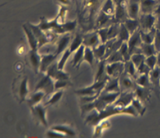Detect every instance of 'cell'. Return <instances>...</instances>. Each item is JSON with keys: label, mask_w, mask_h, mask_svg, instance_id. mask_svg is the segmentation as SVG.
Returning a JSON list of instances; mask_svg holds the SVG:
<instances>
[{"label": "cell", "mask_w": 160, "mask_h": 138, "mask_svg": "<svg viewBox=\"0 0 160 138\" xmlns=\"http://www.w3.org/2000/svg\"><path fill=\"white\" fill-rule=\"evenodd\" d=\"M99 95L100 94H97V95H93V96H81V102L82 103V105L93 102L98 98Z\"/></svg>", "instance_id": "52"}, {"label": "cell", "mask_w": 160, "mask_h": 138, "mask_svg": "<svg viewBox=\"0 0 160 138\" xmlns=\"http://www.w3.org/2000/svg\"><path fill=\"white\" fill-rule=\"evenodd\" d=\"M109 79H106V80H101V81H95L94 84H92V87L98 93H101L103 90H104L105 87L106 85V83L107 81H109Z\"/></svg>", "instance_id": "46"}, {"label": "cell", "mask_w": 160, "mask_h": 138, "mask_svg": "<svg viewBox=\"0 0 160 138\" xmlns=\"http://www.w3.org/2000/svg\"><path fill=\"white\" fill-rule=\"evenodd\" d=\"M113 1L116 6L115 15H114L116 23H123L128 18V10H127L128 1L126 0H113Z\"/></svg>", "instance_id": "1"}, {"label": "cell", "mask_w": 160, "mask_h": 138, "mask_svg": "<svg viewBox=\"0 0 160 138\" xmlns=\"http://www.w3.org/2000/svg\"><path fill=\"white\" fill-rule=\"evenodd\" d=\"M31 109H32L34 117L37 118L38 120L44 126L47 127L48 126V121H47L46 119V110H45V107L42 105L38 104L34 107H31Z\"/></svg>", "instance_id": "17"}, {"label": "cell", "mask_w": 160, "mask_h": 138, "mask_svg": "<svg viewBox=\"0 0 160 138\" xmlns=\"http://www.w3.org/2000/svg\"><path fill=\"white\" fill-rule=\"evenodd\" d=\"M15 94L20 101H24L28 95V78L23 77L15 84Z\"/></svg>", "instance_id": "7"}, {"label": "cell", "mask_w": 160, "mask_h": 138, "mask_svg": "<svg viewBox=\"0 0 160 138\" xmlns=\"http://www.w3.org/2000/svg\"><path fill=\"white\" fill-rule=\"evenodd\" d=\"M67 8L65 7V6H62L60 7V9H59V13H58V16L57 17L59 18V20H61L62 22H63L64 20V17H65V15L66 13H67Z\"/></svg>", "instance_id": "55"}, {"label": "cell", "mask_w": 160, "mask_h": 138, "mask_svg": "<svg viewBox=\"0 0 160 138\" xmlns=\"http://www.w3.org/2000/svg\"><path fill=\"white\" fill-rule=\"evenodd\" d=\"M96 1H97V0H91V2H92V3H95Z\"/></svg>", "instance_id": "60"}, {"label": "cell", "mask_w": 160, "mask_h": 138, "mask_svg": "<svg viewBox=\"0 0 160 138\" xmlns=\"http://www.w3.org/2000/svg\"><path fill=\"white\" fill-rule=\"evenodd\" d=\"M23 31H24L25 34H26L27 39L29 43V46L31 48V50H34V51H38V42L37 38H36L35 35L33 33L32 30L31 29L28 24H23Z\"/></svg>", "instance_id": "16"}, {"label": "cell", "mask_w": 160, "mask_h": 138, "mask_svg": "<svg viewBox=\"0 0 160 138\" xmlns=\"http://www.w3.org/2000/svg\"><path fill=\"white\" fill-rule=\"evenodd\" d=\"M138 74H148L149 75L150 72H151V69L148 67L145 62L141 64L137 68Z\"/></svg>", "instance_id": "50"}, {"label": "cell", "mask_w": 160, "mask_h": 138, "mask_svg": "<svg viewBox=\"0 0 160 138\" xmlns=\"http://www.w3.org/2000/svg\"><path fill=\"white\" fill-rule=\"evenodd\" d=\"M47 137H53V138H61V137H63L64 134H61V133L57 132L56 131H53V130H51V131H48V133L46 134Z\"/></svg>", "instance_id": "54"}, {"label": "cell", "mask_w": 160, "mask_h": 138, "mask_svg": "<svg viewBox=\"0 0 160 138\" xmlns=\"http://www.w3.org/2000/svg\"><path fill=\"white\" fill-rule=\"evenodd\" d=\"M41 59H42V55H39L38 51L30 50L28 55V59L30 65L35 73H38L40 70Z\"/></svg>", "instance_id": "15"}, {"label": "cell", "mask_w": 160, "mask_h": 138, "mask_svg": "<svg viewBox=\"0 0 160 138\" xmlns=\"http://www.w3.org/2000/svg\"><path fill=\"white\" fill-rule=\"evenodd\" d=\"M124 72V62H118L106 64V73L109 77H120Z\"/></svg>", "instance_id": "9"}, {"label": "cell", "mask_w": 160, "mask_h": 138, "mask_svg": "<svg viewBox=\"0 0 160 138\" xmlns=\"http://www.w3.org/2000/svg\"><path fill=\"white\" fill-rule=\"evenodd\" d=\"M76 93L77 95H80V96H93V95H97V94H100L98 93L92 86L79 89V90L76 91Z\"/></svg>", "instance_id": "40"}, {"label": "cell", "mask_w": 160, "mask_h": 138, "mask_svg": "<svg viewBox=\"0 0 160 138\" xmlns=\"http://www.w3.org/2000/svg\"><path fill=\"white\" fill-rule=\"evenodd\" d=\"M134 98H135L134 91H121L113 105L118 107L126 108L131 105Z\"/></svg>", "instance_id": "6"}, {"label": "cell", "mask_w": 160, "mask_h": 138, "mask_svg": "<svg viewBox=\"0 0 160 138\" xmlns=\"http://www.w3.org/2000/svg\"><path fill=\"white\" fill-rule=\"evenodd\" d=\"M101 11L108 14V15L114 17L116 11V6L113 0H106V2L103 5Z\"/></svg>", "instance_id": "34"}, {"label": "cell", "mask_w": 160, "mask_h": 138, "mask_svg": "<svg viewBox=\"0 0 160 138\" xmlns=\"http://www.w3.org/2000/svg\"><path fill=\"white\" fill-rule=\"evenodd\" d=\"M115 23L116 21L114 17L108 15V14L101 11L96 20V28L100 29V28L103 27H109L110 25Z\"/></svg>", "instance_id": "13"}, {"label": "cell", "mask_w": 160, "mask_h": 138, "mask_svg": "<svg viewBox=\"0 0 160 138\" xmlns=\"http://www.w3.org/2000/svg\"><path fill=\"white\" fill-rule=\"evenodd\" d=\"M28 26L31 27V29L32 30L33 33L34 34L38 42L39 48L42 47L43 45H46V44L49 43V42H48V37H47L46 33L44 32V31L39 27L38 25H34V24H31V23H28Z\"/></svg>", "instance_id": "12"}, {"label": "cell", "mask_w": 160, "mask_h": 138, "mask_svg": "<svg viewBox=\"0 0 160 138\" xmlns=\"http://www.w3.org/2000/svg\"><path fill=\"white\" fill-rule=\"evenodd\" d=\"M101 43V40L97 31L88 33L83 36V45L86 47L93 48L99 45Z\"/></svg>", "instance_id": "10"}, {"label": "cell", "mask_w": 160, "mask_h": 138, "mask_svg": "<svg viewBox=\"0 0 160 138\" xmlns=\"http://www.w3.org/2000/svg\"><path fill=\"white\" fill-rule=\"evenodd\" d=\"M59 1L60 2L62 5H64V6H69V5L71 3L70 0H59Z\"/></svg>", "instance_id": "58"}, {"label": "cell", "mask_w": 160, "mask_h": 138, "mask_svg": "<svg viewBox=\"0 0 160 138\" xmlns=\"http://www.w3.org/2000/svg\"><path fill=\"white\" fill-rule=\"evenodd\" d=\"M46 74L50 77L52 78L54 81L57 80H69L70 76L67 73L63 71V70H59L58 68V62H55L52 64L46 71Z\"/></svg>", "instance_id": "8"}, {"label": "cell", "mask_w": 160, "mask_h": 138, "mask_svg": "<svg viewBox=\"0 0 160 138\" xmlns=\"http://www.w3.org/2000/svg\"><path fill=\"white\" fill-rule=\"evenodd\" d=\"M123 24L125 25L128 30L129 31V32L131 33V34H132L133 33L135 32L136 31L140 29V23H139L138 19H131L128 17L124 22H123Z\"/></svg>", "instance_id": "25"}, {"label": "cell", "mask_w": 160, "mask_h": 138, "mask_svg": "<svg viewBox=\"0 0 160 138\" xmlns=\"http://www.w3.org/2000/svg\"><path fill=\"white\" fill-rule=\"evenodd\" d=\"M83 45V36H81V34H77L74 37H73V40L71 41L70 44V46H69V49L71 51V52H74L76 50H78L81 45Z\"/></svg>", "instance_id": "36"}, {"label": "cell", "mask_w": 160, "mask_h": 138, "mask_svg": "<svg viewBox=\"0 0 160 138\" xmlns=\"http://www.w3.org/2000/svg\"><path fill=\"white\" fill-rule=\"evenodd\" d=\"M96 60L95 57V55H94L93 50L90 47H86L85 46V50H84V59L83 61L84 62H87L91 67L93 68L94 67V63H95V61Z\"/></svg>", "instance_id": "33"}, {"label": "cell", "mask_w": 160, "mask_h": 138, "mask_svg": "<svg viewBox=\"0 0 160 138\" xmlns=\"http://www.w3.org/2000/svg\"><path fill=\"white\" fill-rule=\"evenodd\" d=\"M35 91H42L45 93V95H49L53 93L55 89V81L48 75H45L39 81L36 85Z\"/></svg>", "instance_id": "3"}, {"label": "cell", "mask_w": 160, "mask_h": 138, "mask_svg": "<svg viewBox=\"0 0 160 138\" xmlns=\"http://www.w3.org/2000/svg\"><path fill=\"white\" fill-rule=\"evenodd\" d=\"M155 48H156L157 52H160V31L159 30H156V34H155L154 42H153Z\"/></svg>", "instance_id": "53"}, {"label": "cell", "mask_w": 160, "mask_h": 138, "mask_svg": "<svg viewBox=\"0 0 160 138\" xmlns=\"http://www.w3.org/2000/svg\"><path fill=\"white\" fill-rule=\"evenodd\" d=\"M119 51H120V52L121 53V55L123 56V59H124L125 62L131 59V56H132V55H131V52H130L129 47H128V42H123V44H122L121 46H120Z\"/></svg>", "instance_id": "41"}, {"label": "cell", "mask_w": 160, "mask_h": 138, "mask_svg": "<svg viewBox=\"0 0 160 138\" xmlns=\"http://www.w3.org/2000/svg\"><path fill=\"white\" fill-rule=\"evenodd\" d=\"M140 52L142 54L145 55L146 57L147 56H152V55L157 54V51H156L153 44L142 43L140 47Z\"/></svg>", "instance_id": "31"}, {"label": "cell", "mask_w": 160, "mask_h": 138, "mask_svg": "<svg viewBox=\"0 0 160 138\" xmlns=\"http://www.w3.org/2000/svg\"><path fill=\"white\" fill-rule=\"evenodd\" d=\"M119 82L121 91H134L138 86L135 80L126 72H123L119 77Z\"/></svg>", "instance_id": "2"}, {"label": "cell", "mask_w": 160, "mask_h": 138, "mask_svg": "<svg viewBox=\"0 0 160 138\" xmlns=\"http://www.w3.org/2000/svg\"><path fill=\"white\" fill-rule=\"evenodd\" d=\"M134 94H135L136 98H138L142 102L148 101L150 98L149 88L141 87V86L138 85L136 87L135 90H134Z\"/></svg>", "instance_id": "24"}, {"label": "cell", "mask_w": 160, "mask_h": 138, "mask_svg": "<svg viewBox=\"0 0 160 138\" xmlns=\"http://www.w3.org/2000/svg\"><path fill=\"white\" fill-rule=\"evenodd\" d=\"M52 130L61 133V134H64L65 136H68V137H74V136L76 135L74 131H73L71 128L68 127V126H67L56 125V126H52Z\"/></svg>", "instance_id": "35"}, {"label": "cell", "mask_w": 160, "mask_h": 138, "mask_svg": "<svg viewBox=\"0 0 160 138\" xmlns=\"http://www.w3.org/2000/svg\"><path fill=\"white\" fill-rule=\"evenodd\" d=\"M157 17L152 13L142 14L138 18L140 23V30L143 31H149L155 27Z\"/></svg>", "instance_id": "4"}, {"label": "cell", "mask_w": 160, "mask_h": 138, "mask_svg": "<svg viewBox=\"0 0 160 138\" xmlns=\"http://www.w3.org/2000/svg\"><path fill=\"white\" fill-rule=\"evenodd\" d=\"M128 17L131 19H138L140 14V0H128Z\"/></svg>", "instance_id": "14"}, {"label": "cell", "mask_w": 160, "mask_h": 138, "mask_svg": "<svg viewBox=\"0 0 160 138\" xmlns=\"http://www.w3.org/2000/svg\"><path fill=\"white\" fill-rule=\"evenodd\" d=\"M119 30H120V23H115L109 27V33H108V39L116 38L118 36ZM108 40V41H109Z\"/></svg>", "instance_id": "44"}, {"label": "cell", "mask_w": 160, "mask_h": 138, "mask_svg": "<svg viewBox=\"0 0 160 138\" xmlns=\"http://www.w3.org/2000/svg\"><path fill=\"white\" fill-rule=\"evenodd\" d=\"M45 96L46 95L42 91H35V92L27 100V102L30 107H34V106L40 104L41 101L44 99Z\"/></svg>", "instance_id": "22"}, {"label": "cell", "mask_w": 160, "mask_h": 138, "mask_svg": "<svg viewBox=\"0 0 160 138\" xmlns=\"http://www.w3.org/2000/svg\"><path fill=\"white\" fill-rule=\"evenodd\" d=\"M153 12H154V15L156 17H160V4L157 5V6L156 7V9H155Z\"/></svg>", "instance_id": "56"}, {"label": "cell", "mask_w": 160, "mask_h": 138, "mask_svg": "<svg viewBox=\"0 0 160 138\" xmlns=\"http://www.w3.org/2000/svg\"><path fill=\"white\" fill-rule=\"evenodd\" d=\"M62 91L58 90L57 91L55 92L51 96V98H49V99L48 100V101L46 102V105H48V106H52V105L56 104L59 100L61 99L62 96Z\"/></svg>", "instance_id": "45"}, {"label": "cell", "mask_w": 160, "mask_h": 138, "mask_svg": "<svg viewBox=\"0 0 160 138\" xmlns=\"http://www.w3.org/2000/svg\"><path fill=\"white\" fill-rule=\"evenodd\" d=\"M135 82L138 86L146 87V88H150L151 86H152L150 81L149 75L148 74H138L135 78Z\"/></svg>", "instance_id": "28"}, {"label": "cell", "mask_w": 160, "mask_h": 138, "mask_svg": "<svg viewBox=\"0 0 160 138\" xmlns=\"http://www.w3.org/2000/svg\"><path fill=\"white\" fill-rule=\"evenodd\" d=\"M124 72L131 75L134 80L138 76V70L137 67L134 64V62L130 59V60L124 62Z\"/></svg>", "instance_id": "32"}, {"label": "cell", "mask_w": 160, "mask_h": 138, "mask_svg": "<svg viewBox=\"0 0 160 138\" xmlns=\"http://www.w3.org/2000/svg\"><path fill=\"white\" fill-rule=\"evenodd\" d=\"M145 63L148 65L151 70H153L157 67V56L156 55H152V56H147L145 60Z\"/></svg>", "instance_id": "48"}, {"label": "cell", "mask_w": 160, "mask_h": 138, "mask_svg": "<svg viewBox=\"0 0 160 138\" xmlns=\"http://www.w3.org/2000/svg\"><path fill=\"white\" fill-rule=\"evenodd\" d=\"M131 33L129 32V31L128 30V28L125 27V25L123 24V23H120V30H119L118 36H117V38L121 40L122 42H128L130 37H131Z\"/></svg>", "instance_id": "37"}, {"label": "cell", "mask_w": 160, "mask_h": 138, "mask_svg": "<svg viewBox=\"0 0 160 138\" xmlns=\"http://www.w3.org/2000/svg\"><path fill=\"white\" fill-rule=\"evenodd\" d=\"M71 54L72 52L69 49V48L62 52V57H61V59H59V61L58 62V68H59V70H63L64 67H65L66 63H67V60H68V59L70 58V56H71Z\"/></svg>", "instance_id": "42"}, {"label": "cell", "mask_w": 160, "mask_h": 138, "mask_svg": "<svg viewBox=\"0 0 160 138\" xmlns=\"http://www.w3.org/2000/svg\"><path fill=\"white\" fill-rule=\"evenodd\" d=\"M58 56L55 53H48V54H42V59H41V66L40 71L45 72L46 73L48 67L56 62Z\"/></svg>", "instance_id": "18"}, {"label": "cell", "mask_w": 160, "mask_h": 138, "mask_svg": "<svg viewBox=\"0 0 160 138\" xmlns=\"http://www.w3.org/2000/svg\"><path fill=\"white\" fill-rule=\"evenodd\" d=\"M70 84L69 80H57L55 81V89L56 91L60 90V89L67 87Z\"/></svg>", "instance_id": "51"}, {"label": "cell", "mask_w": 160, "mask_h": 138, "mask_svg": "<svg viewBox=\"0 0 160 138\" xmlns=\"http://www.w3.org/2000/svg\"><path fill=\"white\" fill-rule=\"evenodd\" d=\"M77 20H73V21H68L66 22V23H62V27L63 29L64 32L65 33H69L73 31L77 27Z\"/></svg>", "instance_id": "47"}, {"label": "cell", "mask_w": 160, "mask_h": 138, "mask_svg": "<svg viewBox=\"0 0 160 138\" xmlns=\"http://www.w3.org/2000/svg\"><path fill=\"white\" fill-rule=\"evenodd\" d=\"M84 50H85V46L82 45L78 50L74 52V56H73V60H72V64H73V67H78L80 65V63L83 61Z\"/></svg>", "instance_id": "26"}, {"label": "cell", "mask_w": 160, "mask_h": 138, "mask_svg": "<svg viewBox=\"0 0 160 138\" xmlns=\"http://www.w3.org/2000/svg\"><path fill=\"white\" fill-rule=\"evenodd\" d=\"M131 105L134 106V109H136V111H137L139 116H143L144 113L145 112V111H146V108H145V106L143 105V102H142V101H140L138 98H136V97L132 101Z\"/></svg>", "instance_id": "39"}, {"label": "cell", "mask_w": 160, "mask_h": 138, "mask_svg": "<svg viewBox=\"0 0 160 138\" xmlns=\"http://www.w3.org/2000/svg\"><path fill=\"white\" fill-rule=\"evenodd\" d=\"M123 42H122L121 40L118 39L117 37L110 39V40L108 41L106 43V56H105V59H106L109 55L112 54V52L120 49V46H121V45L123 44Z\"/></svg>", "instance_id": "21"}, {"label": "cell", "mask_w": 160, "mask_h": 138, "mask_svg": "<svg viewBox=\"0 0 160 138\" xmlns=\"http://www.w3.org/2000/svg\"><path fill=\"white\" fill-rule=\"evenodd\" d=\"M142 43H143V42H142V37H141L140 29H139L131 34L129 40H128V47H129V49L131 55L137 52H141L140 47Z\"/></svg>", "instance_id": "5"}, {"label": "cell", "mask_w": 160, "mask_h": 138, "mask_svg": "<svg viewBox=\"0 0 160 138\" xmlns=\"http://www.w3.org/2000/svg\"><path fill=\"white\" fill-rule=\"evenodd\" d=\"M104 91L106 92H120L119 77H109L104 88Z\"/></svg>", "instance_id": "23"}, {"label": "cell", "mask_w": 160, "mask_h": 138, "mask_svg": "<svg viewBox=\"0 0 160 138\" xmlns=\"http://www.w3.org/2000/svg\"><path fill=\"white\" fill-rule=\"evenodd\" d=\"M150 81L152 84L155 87H160V68L159 67H156L153 70H151L149 73Z\"/></svg>", "instance_id": "30"}, {"label": "cell", "mask_w": 160, "mask_h": 138, "mask_svg": "<svg viewBox=\"0 0 160 138\" xmlns=\"http://www.w3.org/2000/svg\"><path fill=\"white\" fill-rule=\"evenodd\" d=\"M106 61L107 63H112V62H124V59H123V56L121 53L120 52L119 50L114 52L112 54L109 55L107 58L106 59Z\"/></svg>", "instance_id": "38"}, {"label": "cell", "mask_w": 160, "mask_h": 138, "mask_svg": "<svg viewBox=\"0 0 160 138\" xmlns=\"http://www.w3.org/2000/svg\"><path fill=\"white\" fill-rule=\"evenodd\" d=\"M156 56H157V67H159L160 68V52H157Z\"/></svg>", "instance_id": "59"}, {"label": "cell", "mask_w": 160, "mask_h": 138, "mask_svg": "<svg viewBox=\"0 0 160 138\" xmlns=\"http://www.w3.org/2000/svg\"><path fill=\"white\" fill-rule=\"evenodd\" d=\"M98 34L99 35L100 40L102 43L105 44L108 42V33H109V27H103L98 29Z\"/></svg>", "instance_id": "49"}, {"label": "cell", "mask_w": 160, "mask_h": 138, "mask_svg": "<svg viewBox=\"0 0 160 138\" xmlns=\"http://www.w3.org/2000/svg\"><path fill=\"white\" fill-rule=\"evenodd\" d=\"M156 31V27L152 28V29L149 31H143L140 30L141 37H142V42L146 44H153Z\"/></svg>", "instance_id": "27"}, {"label": "cell", "mask_w": 160, "mask_h": 138, "mask_svg": "<svg viewBox=\"0 0 160 138\" xmlns=\"http://www.w3.org/2000/svg\"><path fill=\"white\" fill-rule=\"evenodd\" d=\"M92 50H93L95 59H96L98 62V61L102 60V59H105V56H106V43L105 44L101 43L97 47L92 48Z\"/></svg>", "instance_id": "29"}, {"label": "cell", "mask_w": 160, "mask_h": 138, "mask_svg": "<svg viewBox=\"0 0 160 138\" xmlns=\"http://www.w3.org/2000/svg\"><path fill=\"white\" fill-rule=\"evenodd\" d=\"M157 5L156 0H140L141 12L142 14L152 13Z\"/></svg>", "instance_id": "20"}, {"label": "cell", "mask_w": 160, "mask_h": 138, "mask_svg": "<svg viewBox=\"0 0 160 138\" xmlns=\"http://www.w3.org/2000/svg\"><path fill=\"white\" fill-rule=\"evenodd\" d=\"M155 27L156 30H159L160 31V17H157L156 18V23H155Z\"/></svg>", "instance_id": "57"}, {"label": "cell", "mask_w": 160, "mask_h": 138, "mask_svg": "<svg viewBox=\"0 0 160 138\" xmlns=\"http://www.w3.org/2000/svg\"><path fill=\"white\" fill-rule=\"evenodd\" d=\"M145 58H146V56L144 54H142V52H137L134 53V54H133L132 56H131V60L134 62L135 67L138 68L141 64L143 63V62H145Z\"/></svg>", "instance_id": "43"}, {"label": "cell", "mask_w": 160, "mask_h": 138, "mask_svg": "<svg viewBox=\"0 0 160 138\" xmlns=\"http://www.w3.org/2000/svg\"><path fill=\"white\" fill-rule=\"evenodd\" d=\"M70 41H71V37L69 34L66 33L63 34L59 38V40L56 42V52H55V54L57 55L58 56L60 54H62L65 50H67L69 48L70 44Z\"/></svg>", "instance_id": "11"}, {"label": "cell", "mask_w": 160, "mask_h": 138, "mask_svg": "<svg viewBox=\"0 0 160 138\" xmlns=\"http://www.w3.org/2000/svg\"><path fill=\"white\" fill-rule=\"evenodd\" d=\"M106 64H107V62H106V59L98 61L96 72H95V81L109 79V76H108L107 73H106Z\"/></svg>", "instance_id": "19"}]
</instances>
